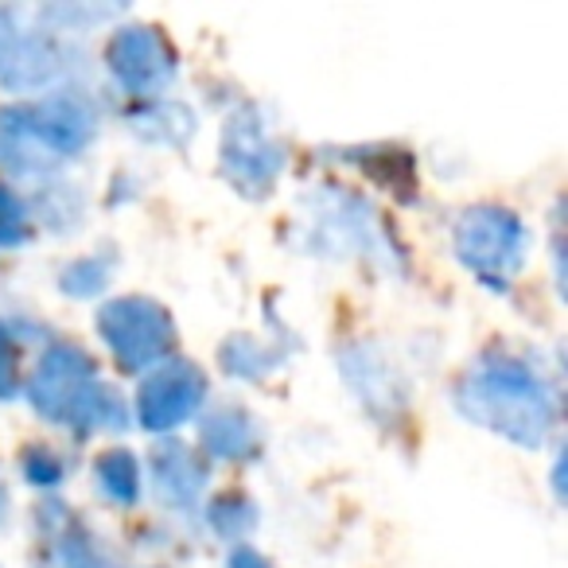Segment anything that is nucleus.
I'll use <instances>...</instances> for the list:
<instances>
[{"instance_id": "f257e3e1", "label": "nucleus", "mask_w": 568, "mask_h": 568, "mask_svg": "<svg viewBox=\"0 0 568 568\" xmlns=\"http://www.w3.org/2000/svg\"><path fill=\"white\" fill-rule=\"evenodd\" d=\"M456 405L467 420L521 448H541L552 428L549 394L537 374L514 358H483L479 366H471L456 389Z\"/></svg>"}, {"instance_id": "f03ea898", "label": "nucleus", "mask_w": 568, "mask_h": 568, "mask_svg": "<svg viewBox=\"0 0 568 568\" xmlns=\"http://www.w3.org/2000/svg\"><path fill=\"white\" fill-rule=\"evenodd\" d=\"M98 335L125 371L149 374L172 355L175 324L149 296H121L98 312Z\"/></svg>"}, {"instance_id": "7ed1b4c3", "label": "nucleus", "mask_w": 568, "mask_h": 568, "mask_svg": "<svg viewBox=\"0 0 568 568\" xmlns=\"http://www.w3.org/2000/svg\"><path fill=\"white\" fill-rule=\"evenodd\" d=\"M456 253L487 284H503L526 257V230L503 206H471L456 222Z\"/></svg>"}, {"instance_id": "20e7f679", "label": "nucleus", "mask_w": 568, "mask_h": 568, "mask_svg": "<svg viewBox=\"0 0 568 568\" xmlns=\"http://www.w3.org/2000/svg\"><path fill=\"white\" fill-rule=\"evenodd\" d=\"M206 402V378L195 363L168 358L144 374L136 389V420L149 433H172L183 420H191Z\"/></svg>"}, {"instance_id": "39448f33", "label": "nucleus", "mask_w": 568, "mask_h": 568, "mask_svg": "<svg viewBox=\"0 0 568 568\" xmlns=\"http://www.w3.org/2000/svg\"><path fill=\"white\" fill-rule=\"evenodd\" d=\"M105 63H110L113 79L136 98H156L172 87L175 79V51L156 28H121L105 48Z\"/></svg>"}, {"instance_id": "423d86ee", "label": "nucleus", "mask_w": 568, "mask_h": 568, "mask_svg": "<svg viewBox=\"0 0 568 568\" xmlns=\"http://www.w3.org/2000/svg\"><path fill=\"white\" fill-rule=\"evenodd\" d=\"M94 374H98L94 358H90L82 347H74V343H55V347H48L32 374V386H28L36 413L67 425L71 413L79 409L82 394L98 382Z\"/></svg>"}, {"instance_id": "0eeeda50", "label": "nucleus", "mask_w": 568, "mask_h": 568, "mask_svg": "<svg viewBox=\"0 0 568 568\" xmlns=\"http://www.w3.org/2000/svg\"><path fill=\"white\" fill-rule=\"evenodd\" d=\"M281 149L268 141L261 121L253 113H237L222 133V172L230 175V183L245 195H265L281 175Z\"/></svg>"}, {"instance_id": "6e6552de", "label": "nucleus", "mask_w": 568, "mask_h": 568, "mask_svg": "<svg viewBox=\"0 0 568 568\" xmlns=\"http://www.w3.org/2000/svg\"><path fill=\"white\" fill-rule=\"evenodd\" d=\"M20 118H24L32 136L55 160L82 152L98 129L94 105L79 94H55V98H43L40 105H20Z\"/></svg>"}, {"instance_id": "1a4fd4ad", "label": "nucleus", "mask_w": 568, "mask_h": 568, "mask_svg": "<svg viewBox=\"0 0 568 568\" xmlns=\"http://www.w3.org/2000/svg\"><path fill=\"white\" fill-rule=\"evenodd\" d=\"M59 48L55 40L40 32H20L12 17L0 9V87L9 90H36L48 87L59 74Z\"/></svg>"}, {"instance_id": "9d476101", "label": "nucleus", "mask_w": 568, "mask_h": 568, "mask_svg": "<svg viewBox=\"0 0 568 568\" xmlns=\"http://www.w3.org/2000/svg\"><path fill=\"white\" fill-rule=\"evenodd\" d=\"M152 475H156V490L168 506H191L203 495L206 479V464L180 440H164L152 456Z\"/></svg>"}, {"instance_id": "9b49d317", "label": "nucleus", "mask_w": 568, "mask_h": 568, "mask_svg": "<svg viewBox=\"0 0 568 568\" xmlns=\"http://www.w3.org/2000/svg\"><path fill=\"white\" fill-rule=\"evenodd\" d=\"M203 448L219 459H230V464H242V459H253L261 448L257 425L245 409L237 405H222L211 417L203 420Z\"/></svg>"}, {"instance_id": "f8f14e48", "label": "nucleus", "mask_w": 568, "mask_h": 568, "mask_svg": "<svg viewBox=\"0 0 568 568\" xmlns=\"http://www.w3.org/2000/svg\"><path fill=\"white\" fill-rule=\"evenodd\" d=\"M67 428H74V433L87 440V436L94 433H121V428H129V405L125 397L118 394V389L102 386V382H94V386L82 394L79 409L71 413V420H67Z\"/></svg>"}, {"instance_id": "ddd939ff", "label": "nucleus", "mask_w": 568, "mask_h": 568, "mask_svg": "<svg viewBox=\"0 0 568 568\" xmlns=\"http://www.w3.org/2000/svg\"><path fill=\"white\" fill-rule=\"evenodd\" d=\"M98 487L105 490V498L129 506L141 495V467H136V456L129 448H110L98 456Z\"/></svg>"}, {"instance_id": "4468645a", "label": "nucleus", "mask_w": 568, "mask_h": 568, "mask_svg": "<svg viewBox=\"0 0 568 568\" xmlns=\"http://www.w3.org/2000/svg\"><path fill=\"white\" fill-rule=\"evenodd\" d=\"M219 358L230 374H237V378H265L281 355L268 351V347H261V343H253V339H230Z\"/></svg>"}, {"instance_id": "2eb2a0df", "label": "nucleus", "mask_w": 568, "mask_h": 568, "mask_svg": "<svg viewBox=\"0 0 568 568\" xmlns=\"http://www.w3.org/2000/svg\"><path fill=\"white\" fill-rule=\"evenodd\" d=\"M211 526L219 529L222 537H242L257 526V506L245 495H222V498H214V506H211Z\"/></svg>"}, {"instance_id": "dca6fc26", "label": "nucleus", "mask_w": 568, "mask_h": 568, "mask_svg": "<svg viewBox=\"0 0 568 568\" xmlns=\"http://www.w3.org/2000/svg\"><path fill=\"white\" fill-rule=\"evenodd\" d=\"M28 234H32V222H28L24 203L17 191L0 183V245H20Z\"/></svg>"}, {"instance_id": "f3484780", "label": "nucleus", "mask_w": 568, "mask_h": 568, "mask_svg": "<svg viewBox=\"0 0 568 568\" xmlns=\"http://www.w3.org/2000/svg\"><path fill=\"white\" fill-rule=\"evenodd\" d=\"M105 276H110V265H105L102 257L74 261V265L63 273V293H71V296H94L98 288L105 284Z\"/></svg>"}, {"instance_id": "a211bd4d", "label": "nucleus", "mask_w": 568, "mask_h": 568, "mask_svg": "<svg viewBox=\"0 0 568 568\" xmlns=\"http://www.w3.org/2000/svg\"><path fill=\"white\" fill-rule=\"evenodd\" d=\"M63 565L67 568H113V565H105V560L98 557V549L90 545V537L79 534V529H67V537H63Z\"/></svg>"}, {"instance_id": "6ab92c4d", "label": "nucleus", "mask_w": 568, "mask_h": 568, "mask_svg": "<svg viewBox=\"0 0 568 568\" xmlns=\"http://www.w3.org/2000/svg\"><path fill=\"white\" fill-rule=\"evenodd\" d=\"M20 389V366H17V339L9 327L0 324V402H9Z\"/></svg>"}, {"instance_id": "aec40b11", "label": "nucleus", "mask_w": 568, "mask_h": 568, "mask_svg": "<svg viewBox=\"0 0 568 568\" xmlns=\"http://www.w3.org/2000/svg\"><path fill=\"white\" fill-rule=\"evenodd\" d=\"M24 475L32 483H40V487H51V483L63 479V464H59L48 448H28L24 452Z\"/></svg>"}, {"instance_id": "412c9836", "label": "nucleus", "mask_w": 568, "mask_h": 568, "mask_svg": "<svg viewBox=\"0 0 568 568\" xmlns=\"http://www.w3.org/2000/svg\"><path fill=\"white\" fill-rule=\"evenodd\" d=\"M226 568H273L268 565L265 557H261V552H253V549H237L234 557H230V565Z\"/></svg>"}, {"instance_id": "4be33fe9", "label": "nucleus", "mask_w": 568, "mask_h": 568, "mask_svg": "<svg viewBox=\"0 0 568 568\" xmlns=\"http://www.w3.org/2000/svg\"><path fill=\"white\" fill-rule=\"evenodd\" d=\"M4 510H9V498H4V483H0V521H4Z\"/></svg>"}]
</instances>
